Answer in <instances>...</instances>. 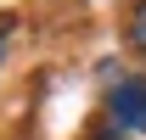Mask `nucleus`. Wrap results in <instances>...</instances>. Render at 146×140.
Returning a JSON list of instances; mask_svg holds the SVG:
<instances>
[{
  "label": "nucleus",
  "mask_w": 146,
  "mask_h": 140,
  "mask_svg": "<svg viewBox=\"0 0 146 140\" xmlns=\"http://www.w3.org/2000/svg\"><path fill=\"white\" fill-rule=\"evenodd\" d=\"M129 45H135V51L146 56V0L135 6V17H129Z\"/></svg>",
  "instance_id": "f03ea898"
},
{
  "label": "nucleus",
  "mask_w": 146,
  "mask_h": 140,
  "mask_svg": "<svg viewBox=\"0 0 146 140\" xmlns=\"http://www.w3.org/2000/svg\"><path fill=\"white\" fill-rule=\"evenodd\" d=\"M107 112H112V123H118V129H135V135H146V79H124V84L112 90Z\"/></svg>",
  "instance_id": "f257e3e1"
}]
</instances>
